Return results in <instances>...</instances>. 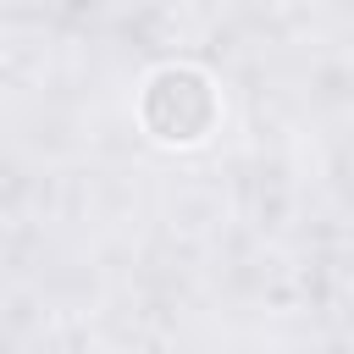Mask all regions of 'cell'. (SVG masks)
<instances>
[{"instance_id":"6da1fadb","label":"cell","mask_w":354,"mask_h":354,"mask_svg":"<svg viewBox=\"0 0 354 354\" xmlns=\"http://www.w3.org/2000/svg\"><path fill=\"white\" fill-rule=\"evenodd\" d=\"M133 116L138 133L160 149H205L221 133V83L210 66L199 61H160L144 72L138 94H133Z\"/></svg>"}]
</instances>
